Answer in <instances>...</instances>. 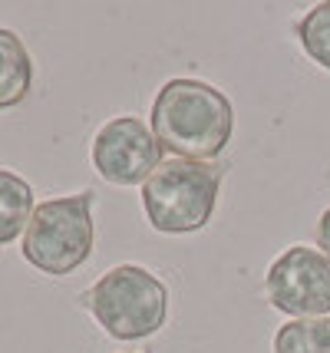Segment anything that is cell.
Instances as JSON below:
<instances>
[{"label":"cell","instance_id":"7a4b0ae2","mask_svg":"<svg viewBox=\"0 0 330 353\" xmlns=\"http://www.w3.org/2000/svg\"><path fill=\"white\" fill-rule=\"evenodd\" d=\"M79 301L116 340L152 337L169 317V288L139 264H119L106 271Z\"/></svg>","mask_w":330,"mask_h":353},{"label":"cell","instance_id":"8992f818","mask_svg":"<svg viewBox=\"0 0 330 353\" xmlns=\"http://www.w3.org/2000/svg\"><path fill=\"white\" fill-rule=\"evenodd\" d=\"M93 165L110 185H145L162 165V145L136 116H116L96 132Z\"/></svg>","mask_w":330,"mask_h":353},{"label":"cell","instance_id":"30bf717a","mask_svg":"<svg viewBox=\"0 0 330 353\" xmlns=\"http://www.w3.org/2000/svg\"><path fill=\"white\" fill-rule=\"evenodd\" d=\"M298 40L317 66L330 70V0L307 10V17L298 23Z\"/></svg>","mask_w":330,"mask_h":353},{"label":"cell","instance_id":"6da1fadb","mask_svg":"<svg viewBox=\"0 0 330 353\" xmlns=\"http://www.w3.org/2000/svg\"><path fill=\"white\" fill-rule=\"evenodd\" d=\"M235 129L228 96L202 79H169L152 103V136L178 159L208 162L225 152Z\"/></svg>","mask_w":330,"mask_h":353},{"label":"cell","instance_id":"5b68a950","mask_svg":"<svg viewBox=\"0 0 330 353\" xmlns=\"http://www.w3.org/2000/svg\"><path fill=\"white\" fill-rule=\"evenodd\" d=\"M265 288L271 307L298 321L330 314V261L317 248H287L267 268Z\"/></svg>","mask_w":330,"mask_h":353},{"label":"cell","instance_id":"3957f363","mask_svg":"<svg viewBox=\"0 0 330 353\" xmlns=\"http://www.w3.org/2000/svg\"><path fill=\"white\" fill-rule=\"evenodd\" d=\"M221 169L212 162L169 159L142 185V208L162 234L202 231L218 205Z\"/></svg>","mask_w":330,"mask_h":353},{"label":"cell","instance_id":"52a82bcc","mask_svg":"<svg viewBox=\"0 0 330 353\" xmlns=\"http://www.w3.org/2000/svg\"><path fill=\"white\" fill-rule=\"evenodd\" d=\"M33 86V60L14 30H0V109H14Z\"/></svg>","mask_w":330,"mask_h":353},{"label":"cell","instance_id":"9c48e42d","mask_svg":"<svg viewBox=\"0 0 330 353\" xmlns=\"http://www.w3.org/2000/svg\"><path fill=\"white\" fill-rule=\"evenodd\" d=\"M274 353H330V317L284 323L274 334Z\"/></svg>","mask_w":330,"mask_h":353},{"label":"cell","instance_id":"ba28073f","mask_svg":"<svg viewBox=\"0 0 330 353\" xmlns=\"http://www.w3.org/2000/svg\"><path fill=\"white\" fill-rule=\"evenodd\" d=\"M33 218V188L27 179L0 169V245L20 238Z\"/></svg>","mask_w":330,"mask_h":353},{"label":"cell","instance_id":"8fae6325","mask_svg":"<svg viewBox=\"0 0 330 353\" xmlns=\"http://www.w3.org/2000/svg\"><path fill=\"white\" fill-rule=\"evenodd\" d=\"M317 248H324V258L330 261V208L317 221Z\"/></svg>","mask_w":330,"mask_h":353},{"label":"cell","instance_id":"277c9868","mask_svg":"<svg viewBox=\"0 0 330 353\" xmlns=\"http://www.w3.org/2000/svg\"><path fill=\"white\" fill-rule=\"evenodd\" d=\"M93 254V192L50 199L33 208L23 258L50 277L73 274Z\"/></svg>","mask_w":330,"mask_h":353}]
</instances>
